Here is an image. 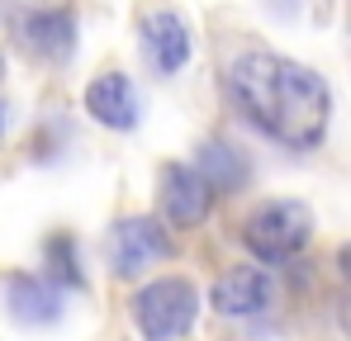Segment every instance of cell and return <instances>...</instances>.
<instances>
[{
	"label": "cell",
	"instance_id": "1",
	"mask_svg": "<svg viewBox=\"0 0 351 341\" xmlns=\"http://www.w3.org/2000/svg\"><path fill=\"white\" fill-rule=\"evenodd\" d=\"M223 81H228L233 105L266 138L285 142L294 152H308V147L323 142L332 95H328V81L313 66L280 53H242L228 62Z\"/></svg>",
	"mask_w": 351,
	"mask_h": 341
},
{
	"label": "cell",
	"instance_id": "2",
	"mask_svg": "<svg viewBox=\"0 0 351 341\" xmlns=\"http://www.w3.org/2000/svg\"><path fill=\"white\" fill-rule=\"evenodd\" d=\"M199 318V289L185 275H157L133 294V327L143 341H180Z\"/></svg>",
	"mask_w": 351,
	"mask_h": 341
},
{
	"label": "cell",
	"instance_id": "3",
	"mask_svg": "<svg viewBox=\"0 0 351 341\" xmlns=\"http://www.w3.org/2000/svg\"><path fill=\"white\" fill-rule=\"evenodd\" d=\"M242 242H247V251H252L256 261L285 266V261H294V256L313 242V214H308V204H299V199H271V204H261V209L247 214Z\"/></svg>",
	"mask_w": 351,
	"mask_h": 341
},
{
	"label": "cell",
	"instance_id": "4",
	"mask_svg": "<svg viewBox=\"0 0 351 341\" xmlns=\"http://www.w3.org/2000/svg\"><path fill=\"white\" fill-rule=\"evenodd\" d=\"M171 256V237L157 218H119L110 227V270L114 275H143L147 266Z\"/></svg>",
	"mask_w": 351,
	"mask_h": 341
},
{
	"label": "cell",
	"instance_id": "5",
	"mask_svg": "<svg viewBox=\"0 0 351 341\" xmlns=\"http://www.w3.org/2000/svg\"><path fill=\"white\" fill-rule=\"evenodd\" d=\"M157 190H162V214L171 227H195L204 223L209 214V199H214V185L199 175V166H185V162H167L157 175Z\"/></svg>",
	"mask_w": 351,
	"mask_h": 341
},
{
	"label": "cell",
	"instance_id": "6",
	"mask_svg": "<svg viewBox=\"0 0 351 341\" xmlns=\"http://www.w3.org/2000/svg\"><path fill=\"white\" fill-rule=\"evenodd\" d=\"M195 53V38H190V24L176 14V10H147L143 14V57L162 71L176 76Z\"/></svg>",
	"mask_w": 351,
	"mask_h": 341
},
{
	"label": "cell",
	"instance_id": "7",
	"mask_svg": "<svg viewBox=\"0 0 351 341\" xmlns=\"http://www.w3.org/2000/svg\"><path fill=\"white\" fill-rule=\"evenodd\" d=\"M86 114H90L95 123H105V128L128 133V128H138V118H143V100H138V90H133V81H128L123 71H100V76L86 86Z\"/></svg>",
	"mask_w": 351,
	"mask_h": 341
},
{
	"label": "cell",
	"instance_id": "8",
	"mask_svg": "<svg viewBox=\"0 0 351 341\" xmlns=\"http://www.w3.org/2000/svg\"><path fill=\"white\" fill-rule=\"evenodd\" d=\"M214 308L223 318H256L271 308V275L261 266H233L214 280Z\"/></svg>",
	"mask_w": 351,
	"mask_h": 341
},
{
	"label": "cell",
	"instance_id": "9",
	"mask_svg": "<svg viewBox=\"0 0 351 341\" xmlns=\"http://www.w3.org/2000/svg\"><path fill=\"white\" fill-rule=\"evenodd\" d=\"M5 308L24 327H53L62 318V289L48 275H10L5 280Z\"/></svg>",
	"mask_w": 351,
	"mask_h": 341
},
{
	"label": "cell",
	"instance_id": "10",
	"mask_svg": "<svg viewBox=\"0 0 351 341\" xmlns=\"http://www.w3.org/2000/svg\"><path fill=\"white\" fill-rule=\"evenodd\" d=\"M19 34H24V43L43 62H66V57L76 53V19L66 10H34L19 24Z\"/></svg>",
	"mask_w": 351,
	"mask_h": 341
},
{
	"label": "cell",
	"instance_id": "11",
	"mask_svg": "<svg viewBox=\"0 0 351 341\" xmlns=\"http://www.w3.org/2000/svg\"><path fill=\"white\" fill-rule=\"evenodd\" d=\"M195 166H199V175H204L214 190H223V194L242 190V185H247V175H252L247 157H242L237 147H228V142H204V147H199V157H195Z\"/></svg>",
	"mask_w": 351,
	"mask_h": 341
},
{
	"label": "cell",
	"instance_id": "12",
	"mask_svg": "<svg viewBox=\"0 0 351 341\" xmlns=\"http://www.w3.org/2000/svg\"><path fill=\"white\" fill-rule=\"evenodd\" d=\"M43 261H48V280H53V284H66V289H86L81 261H76V242H71L66 232L48 237V247H43Z\"/></svg>",
	"mask_w": 351,
	"mask_h": 341
},
{
	"label": "cell",
	"instance_id": "13",
	"mask_svg": "<svg viewBox=\"0 0 351 341\" xmlns=\"http://www.w3.org/2000/svg\"><path fill=\"white\" fill-rule=\"evenodd\" d=\"M337 270H342V275H347V280H351V242H347V247H342V251H337Z\"/></svg>",
	"mask_w": 351,
	"mask_h": 341
},
{
	"label": "cell",
	"instance_id": "14",
	"mask_svg": "<svg viewBox=\"0 0 351 341\" xmlns=\"http://www.w3.org/2000/svg\"><path fill=\"white\" fill-rule=\"evenodd\" d=\"M0 133H5V105H0Z\"/></svg>",
	"mask_w": 351,
	"mask_h": 341
}]
</instances>
